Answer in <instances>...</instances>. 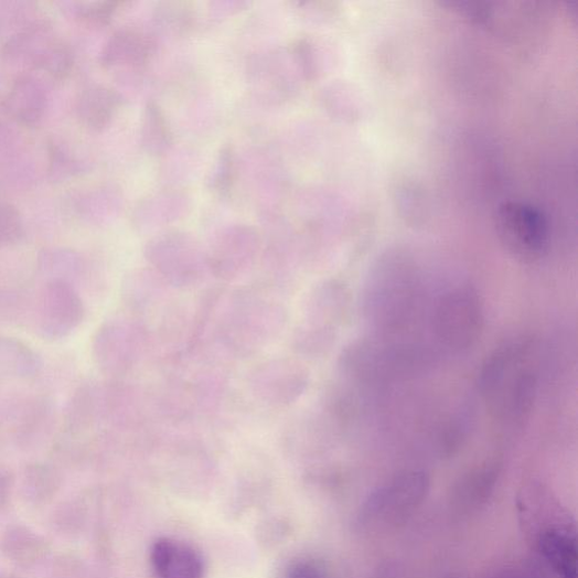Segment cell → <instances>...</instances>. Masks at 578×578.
<instances>
[{
  "mask_svg": "<svg viewBox=\"0 0 578 578\" xmlns=\"http://www.w3.org/2000/svg\"><path fill=\"white\" fill-rule=\"evenodd\" d=\"M538 379L534 343L522 339L505 344L488 358L480 372L479 388L497 418L517 421L532 410Z\"/></svg>",
  "mask_w": 578,
  "mask_h": 578,
  "instance_id": "obj_1",
  "label": "cell"
},
{
  "mask_svg": "<svg viewBox=\"0 0 578 578\" xmlns=\"http://www.w3.org/2000/svg\"><path fill=\"white\" fill-rule=\"evenodd\" d=\"M418 268L403 246H393L376 259L364 288V313L377 330L393 332L405 325L418 295Z\"/></svg>",
  "mask_w": 578,
  "mask_h": 578,
  "instance_id": "obj_2",
  "label": "cell"
},
{
  "mask_svg": "<svg viewBox=\"0 0 578 578\" xmlns=\"http://www.w3.org/2000/svg\"><path fill=\"white\" fill-rule=\"evenodd\" d=\"M216 314L217 343L237 356L251 355L272 343L287 321L281 304L249 289L231 293Z\"/></svg>",
  "mask_w": 578,
  "mask_h": 578,
  "instance_id": "obj_3",
  "label": "cell"
},
{
  "mask_svg": "<svg viewBox=\"0 0 578 578\" xmlns=\"http://www.w3.org/2000/svg\"><path fill=\"white\" fill-rule=\"evenodd\" d=\"M485 327L484 301L468 283L456 286L434 307L430 328L439 346L453 354L469 351Z\"/></svg>",
  "mask_w": 578,
  "mask_h": 578,
  "instance_id": "obj_4",
  "label": "cell"
},
{
  "mask_svg": "<svg viewBox=\"0 0 578 578\" xmlns=\"http://www.w3.org/2000/svg\"><path fill=\"white\" fill-rule=\"evenodd\" d=\"M424 471L400 473L375 490L362 505L357 525L366 534L384 532L404 522L424 502L429 491Z\"/></svg>",
  "mask_w": 578,
  "mask_h": 578,
  "instance_id": "obj_5",
  "label": "cell"
},
{
  "mask_svg": "<svg viewBox=\"0 0 578 578\" xmlns=\"http://www.w3.org/2000/svg\"><path fill=\"white\" fill-rule=\"evenodd\" d=\"M144 258L172 289L194 288L210 274L206 251L185 232L158 234L144 247Z\"/></svg>",
  "mask_w": 578,
  "mask_h": 578,
  "instance_id": "obj_6",
  "label": "cell"
},
{
  "mask_svg": "<svg viewBox=\"0 0 578 578\" xmlns=\"http://www.w3.org/2000/svg\"><path fill=\"white\" fill-rule=\"evenodd\" d=\"M148 329L131 317H116L96 331L92 355L96 365L107 375L124 376L142 358L148 350Z\"/></svg>",
  "mask_w": 578,
  "mask_h": 578,
  "instance_id": "obj_7",
  "label": "cell"
},
{
  "mask_svg": "<svg viewBox=\"0 0 578 578\" xmlns=\"http://www.w3.org/2000/svg\"><path fill=\"white\" fill-rule=\"evenodd\" d=\"M310 373L299 360L279 357L258 364L250 373L249 387L261 403L287 407L307 393Z\"/></svg>",
  "mask_w": 578,
  "mask_h": 578,
  "instance_id": "obj_8",
  "label": "cell"
},
{
  "mask_svg": "<svg viewBox=\"0 0 578 578\" xmlns=\"http://www.w3.org/2000/svg\"><path fill=\"white\" fill-rule=\"evenodd\" d=\"M261 250L259 233L248 225L222 229L207 254L208 270L223 281H235L256 265Z\"/></svg>",
  "mask_w": 578,
  "mask_h": 578,
  "instance_id": "obj_9",
  "label": "cell"
},
{
  "mask_svg": "<svg viewBox=\"0 0 578 578\" xmlns=\"http://www.w3.org/2000/svg\"><path fill=\"white\" fill-rule=\"evenodd\" d=\"M84 313L83 301L69 281H47L40 307V332L43 339H65L82 323Z\"/></svg>",
  "mask_w": 578,
  "mask_h": 578,
  "instance_id": "obj_10",
  "label": "cell"
},
{
  "mask_svg": "<svg viewBox=\"0 0 578 578\" xmlns=\"http://www.w3.org/2000/svg\"><path fill=\"white\" fill-rule=\"evenodd\" d=\"M152 564L160 578H204L202 557L171 539L162 538L154 544Z\"/></svg>",
  "mask_w": 578,
  "mask_h": 578,
  "instance_id": "obj_11",
  "label": "cell"
},
{
  "mask_svg": "<svg viewBox=\"0 0 578 578\" xmlns=\"http://www.w3.org/2000/svg\"><path fill=\"white\" fill-rule=\"evenodd\" d=\"M154 50L149 34L132 29L117 31L104 47L100 62L106 68L138 67L147 63Z\"/></svg>",
  "mask_w": 578,
  "mask_h": 578,
  "instance_id": "obj_12",
  "label": "cell"
},
{
  "mask_svg": "<svg viewBox=\"0 0 578 578\" xmlns=\"http://www.w3.org/2000/svg\"><path fill=\"white\" fill-rule=\"evenodd\" d=\"M171 289L154 270L141 269L126 276L122 281L121 296L130 311L143 313L158 308Z\"/></svg>",
  "mask_w": 578,
  "mask_h": 578,
  "instance_id": "obj_13",
  "label": "cell"
},
{
  "mask_svg": "<svg viewBox=\"0 0 578 578\" xmlns=\"http://www.w3.org/2000/svg\"><path fill=\"white\" fill-rule=\"evenodd\" d=\"M120 99L111 88L90 84L84 87L75 100V115L90 130H103L113 120Z\"/></svg>",
  "mask_w": 578,
  "mask_h": 578,
  "instance_id": "obj_14",
  "label": "cell"
},
{
  "mask_svg": "<svg viewBox=\"0 0 578 578\" xmlns=\"http://www.w3.org/2000/svg\"><path fill=\"white\" fill-rule=\"evenodd\" d=\"M46 104L47 96L43 84L31 76H22L9 90L4 108L19 122L34 126L42 119Z\"/></svg>",
  "mask_w": 578,
  "mask_h": 578,
  "instance_id": "obj_15",
  "label": "cell"
},
{
  "mask_svg": "<svg viewBox=\"0 0 578 578\" xmlns=\"http://www.w3.org/2000/svg\"><path fill=\"white\" fill-rule=\"evenodd\" d=\"M539 552L559 578H577L576 539L568 529L549 527L538 539Z\"/></svg>",
  "mask_w": 578,
  "mask_h": 578,
  "instance_id": "obj_16",
  "label": "cell"
},
{
  "mask_svg": "<svg viewBox=\"0 0 578 578\" xmlns=\"http://www.w3.org/2000/svg\"><path fill=\"white\" fill-rule=\"evenodd\" d=\"M188 207L189 199L181 192H161L139 204L135 215L136 224L144 231L162 227L182 218Z\"/></svg>",
  "mask_w": 578,
  "mask_h": 578,
  "instance_id": "obj_17",
  "label": "cell"
},
{
  "mask_svg": "<svg viewBox=\"0 0 578 578\" xmlns=\"http://www.w3.org/2000/svg\"><path fill=\"white\" fill-rule=\"evenodd\" d=\"M499 474V467L492 463L470 470L460 479L456 486L453 502L463 511H469L483 504L494 491Z\"/></svg>",
  "mask_w": 578,
  "mask_h": 578,
  "instance_id": "obj_18",
  "label": "cell"
},
{
  "mask_svg": "<svg viewBox=\"0 0 578 578\" xmlns=\"http://www.w3.org/2000/svg\"><path fill=\"white\" fill-rule=\"evenodd\" d=\"M41 367V358L31 347L17 339L0 336V377L32 378Z\"/></svg>",
  "mask_w": 578,
  "mask_h": 578,
  "instance_id": "obj_19",
  "label": "cell"
},
{
  "mask_svg": "<svg viewBox=\"0 0 578 578\" xmlns=\"http://www.w3.org/2000/svg\"><path fill=\"white\" fill-rule=\"evenodd\" d=\"M343 295L339 282L327 281L317 286L306 303V322L333 329L332 323L342 314Z\"/></svg>",
  "mask_w": 578,
  "mask_h": 578,
  "instance_id": "obj_20",
  "label": "cell"
},
{
  "mask_svg": "<svg viewBox=\"0 0 578 578\" xmlns=\"http://www.w3.org/2000/svg\"><path fill=\"white\" fill-rule=\"evenodd\" d=\"M140 141L144 152L151 156H163L173 144V133L162 109L156 103H149L144 108Z\"/></svg>",
  "mask_w": 578,
  "mask_h": 578,
  "instance_id": "obj_21",
  "label": "cell"
},
{
  "mask_svg": "<svg viewBox=\"0 0 578 578\" xmlns=\"http://www.w3.org/2000/svg\"><path fill=\"white\" fill-rule=\"evenodd\" d=\"M96 392L89 384H83L72 396L65 413L64 432L68 438L85 434L95 419Z\"/></svg>",
  "mask_w": 578,
  "mask_h": 578,
  "instance_id": "obj_22",
  "label": "cell"
},
{
  "mask_svg": "<svg viewBox=\"0 0 578 578\" xmlns=\"http://www.w3.org/2000/svg\"><path fill=\"white\" fill-rule=\"evenodd\" d=\"M333 329L304 323L293 333L292 347L298 355L315 357L331 347Z\"/></svg>",
  "mask_w": 578,
  "mask_h": 578,
  "instance_id": "obj_23",
  "label": "cell"
},
{
  "mask_svg": "<svg viewBox=\"0 0 578 578\" xmlns=\"http://www.w3.org/2000/svg\"><path fill=\"white\" fill-rule=\"evenodd\" d=\"M40 268L44 274L54 276L52 280H67L81 269V261L73 253L46 251L40 257Z\"/></svg>",
  "mask_w": 578,
  "mask_h": 578,
  "instance_id": "obj_24",
  "label": "cell"
},
{
  "mask_svg": "<svg viewBox=\"0 0 578 578\" xmlns=\"http://www.w3.org/2000/svg\"><path fill=\"white\" fill-rule=\"evenodd\" d=\"M235 172V161L232 148L224 147L211 172L208 184L217 194H226L229 190Z\"/></svg>",
  "mask_w": 578,
  "mask_h": 578,
  "instance_id": "obj_25",
  "label": "cell"
},
{
  "mask_svg": "<svg viewBox=\"0 0 578 578\" xmlns=\"http://www.w3.org/2000/svg\"><path fill=\"white\" fill-rule=\"evenodd\" d=\"M54 408L51 402L45 399L35 403L26 413L20 427V434L23 437L33 436V434H44L47 427L52 425Z\"/></svg>",
  "mask_w": 578,
  "mask_h": 578,
  "instance_id": "obj_26",
  "label": "cell"
},
{
  "mask_svg": "<svg viewBox=\"0 0 578 578\" xmlns=\"http://www.w3.org/2000/svg\"><path fill=\"white\" fill-rule=\"evenodd\" d=\"M23 232L19 211L9 204L0 206V248L17 244Z\"/></svg>",
  "mask_w": 578,
  "mask_h": 578,
  "instance_id": "obj_27",
  "label": "cell"
},
{
  "mask_svg": "<svg viewBox=\"0 0 578 578\" xmlns=\"http://www.w3.org/2000/svg\"><path fill=\"white\" fill-rule=\"evenodd\" d=\"M117 9L116 3H93L82 6L77 11V20L88 26L107 25Z\"/></svg>",
  "mask_w": 578,
  "mask_h": 578,
  "instance_id": "obj_28",
  "label": "cell"
},
{
  "mask_svg": "<svg viewBox=\"0 0 578 578\" xmlns=\"http://www.w3.org/2000/svg\"><path fill=\"white\" fill-rule=\"evenodd\" d=\"M286 578H327V574L315 561L301 560L288 569Z\"/></svg>",
  "mask_w": 578,
  "mask_h": 578,
  "instance_id": "obj_29",
  "label": "cell"
},
{
  "mask_svg": "<svg viewBox=\"0 0 578 578\" xmlns=\"http://www.w3.org/2000/svg\"><path fill=\"white\" fill-rule=\"evenodd\" d=\"M493 578H544V574L538 566L526 564L503 570Z\"/></svg>",
  "mask_w": 578,
  "mask_h": 578,
  "instance_id": "obj_30",
  "label": "cell"
}]
</instances>
